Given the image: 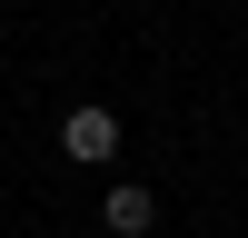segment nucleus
I'll use <instances>...</instances> for the list:
<instances>
[{
	"label": "nucleus",
	"mask_w": 248,
	"mask_h": 238,
	"mask_svg": "<svg viewBox=\"0 0 248 238\" xmlns=\"http://www.w3.org/2000/svg\"><path fill=\"white\" fill-rule=\"evenodd\" d=\"M60 159H79V169H109V159H119V119L99 109V99H90V109H70V119H60Z\"/></svg>",
	"instance_id": "1"
},
{
	"label": "nucleus",
	"mask_w": 248,
	"mask_h": 238,
	"mask_svg": "<svg viewBox=\"0 0 248 238\" xmlns=\"http://www.w3.org/2000/svg\"><path fill=\"white\" fill-rule=\"evenodd\" d=\"M99 228H109V238H149V228H159V198L139 189V178H119L109 208H99Z\"/></svg>",
	"instance_id": "2"
}]
</instances>
